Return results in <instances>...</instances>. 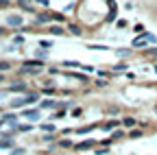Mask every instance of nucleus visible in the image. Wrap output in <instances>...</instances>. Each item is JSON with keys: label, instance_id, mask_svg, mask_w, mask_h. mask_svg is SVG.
<instances>
[{"label": "nucleus", "instance_id": "1", "mask_svg": "<svg viewBox=\"0 0 157 155\" xmlns=\"http://www.w3.org/2000/svg\"><path fill=\"white\" fill-rule=\"evenodd\" d=\"M153 40H155V37L151 33H144V35H140V37H135V40H133V46H144L146 42H153Z\"/></svg>", "mask_w": 157, "mask_h": 155}, {"label": "nucleus", "instance_id": "2", "mask_svg": "<svg viewBox=\"0 0 157 155\" xmlns=\"http://www.w3.org/2000/svg\"><path fill=\"white\" fill-rule=\"evenodd\" d=\"M9 92H26V83H22V81H13V85L9 87Z\"/></svg>", "mask_w": 157, "mask_h": 155}, {"label": "nucleus", "instance_id": "3", "mask_svg": "<svg viewBox=\"0 0 157 155\" xmlns=\"http://www.w3.org/2000/svg\"><path fill=\"white\" fill-rule=\"evenodd\" d=\"M7 22H9L11 26H20V24H22V17H20V15H9Z\"/></svg>", "mask_w": 157, "mask_h": 155}, {"label": "nucleus", "instance_id": "4", "mask_svg": "<svg viewBox=\"0 0 157 155\" xmlns=\"http://www.w3.org/2000/svg\"><path fill=\"white\" fill-rule=\"evenodd\" d=\"M17 5L22 7V9H26V11H33V5H31V0H17Z\"/></svg>", "mask_w": 157, "mask_h": 155}, {"label": "nucleus", "instance_id": "5", "mask_svg": "<svg viewBox=\"0 0 157 155\" xmlns=\"http://www.w3.org/2000/svg\"><path fill=\"white\" fill-rule=\"evenodd\" d=\"M135 122H137V120H135V118H131V116H129V118H124V120H122V125H124L127 129H133V127H135Z\"/></svg>", "mask_w": 157, "mask_h": 155}, {"label": "nucleus", "instance_id": "6", "mask_svg": "<svg viewBox=\"0 0 157 155\" xmlns=\"http://www.w3.org/2000/svg\"><path fill=\"white\" fill-rule=\"evenodd\" d=\"M24 116H26V118L37 120V118H39V111H35V109H26V111H24Z\"/></svg>", "mask_w": 157, "mask_h": 155}, {"label": "nucleus", "instance_id": "7", "mask_svg": "<svg viewBox=\"0 0 157 155\" xmlns=\"http://www.w3.org/2000/svg\"><path fill=\"white\" fill-rule=\"evenodd\" d=\"M118 125H120V120H109V122H105V125H103V129H105V131H109V129H113V127H118Z\"/></svg>", "mask_w": 157, "mask_h": 155}, {"label": "nucleus", "instance_id": "8", "mask_svg": "<svg viewBox=\"0 0 157 155\" xmlns=\"http://www.w3.org/2000/svg\"><path fill=\"white\" fill-rule=\"evenodd\" d=\"M92 146H94V142H92V140H87V142H81V144H76V149H78V151H83V149H92Z\"/></svg>", "mask_w": 157, "mask_h": 155}, {"label": "nucleus", "instance_id": "9", "mask_svg": "<svg viewBox=\"0 0 157 155\" xmlns=\"http://www.w3.org/2000/svg\"><path fill=\"white\" fill-rule=\"evenodd\" d=\"M11 144H13V142H11L9 138H5V140H0V149H9Z\"/></svg>", "mask_w": 157, "mask_h": 155}, {"label": "nucleus", "instance_id": "10", "mask_svg": "<svg viewBox=\"0 0 157 155\" xmlns=\"http://www.w3.org/2000/svg\"><path fill=\"white\" fill-rule=\"evenodd\" d=\"M50 17H52L55 22H63V20H66V17H63L61 13H50Z\"/></svg>", "mask_w": 157, "mask_h": 155}, {"label": "nucleus", "instance_id": "11", "mask_svg": "<svg viewBox=\"0 0 157 155\" xmlns=\"http://www.w3.org/2000/svg\"><path fill=\"white\" fill-rule=\"evenodd\" d=\"M39 66H42L39 61H26V64H24V68H33V70H35V68H39Z\"/></svg>", "mask_w": 157, "mask_h": 155}, {"label": "nucleus", "instance_id": "12", "mask_svg": "<svg viewBox=\"0 0 157 155\" xmlns=\"http://www.w3.org/2000/svg\"><path fill=\"white\" fill-rule=\"evenodd\" d=\"M42 107H44V109H48V107H57V103H55V101H44Z\"/></svg>", "mask_w": 157, "mask_h": 155}, {"label": "nucleus", "instance_id": "13", "mask_svg": "<svg viewBox=\"0 0 157 155\" xmlns=\"http://www.w3.org/2000/svg\"><path fill=\"white\" fill-rule=\"evenodd\" d=\"M50 33H55V35H63L61 26H50Z\"/></svg>", "mask_w": 157, "mask_h": 155}, {"label": "nucleus", "instance_id": "14", "mask_svg": "<svg viewBox=\"0 0 157 155\" xmlns=\"http://www.w3.org/2000/svg\"><path fill=\"white\" fill-rule=\"evenodd\" d=\"M11 66H9V61H0V72H5V70H9Z\"/></svg>", "mask_w": 157, "mask_h": 155}, {"label": "nucleus", "instance_id": "15", "mask_svg": "<svg viewBox=\"0 0 157 155\" xmlns=\"http://www.w3.org/2000/svg\"><path fill=\"white\" fill-rule=\"evenodd\" d=\"M68 29H70V31H72V33H74V35H78V33H81V31H78V26H74V24H70V26H68Z\"/></svg>", "mask_w": 157, "mask_h": 155}, {"label": "nucleus", "instance_id": "16", "mask_svg": "<svg viewBox=\"0 0 157 155\" xmlns=\"http://www.w3.org/2000/svg\"><path fill=\"white\" fill-rule=\"evenodd\" d=\"M0 7H2V9H5V7H9V0H0Z\"/></svg>", "mask_w": 157, "mask_h": 155}, {"label": "nucleus", "instance_id": "17", "mask_svg": "<svg viewBox=\"0 0 157 155\" xmlns=\"http://www.w3.org/2000/svg\"><path fill=\"white\" fill-rule=\"evenodd\" d=\"M2 33H5V29H2V26H0V35H2Z\"/></svg>", "mask_w": 157, "mask_h": 155}, {"label": "nucleus", "instance_id": "18", "mask_svg": "<svg viewBox=\"0 0 157 155\" xmlns=\"http://www.w3.org/2000/svg\"><path fill=\"white\" fill-rule=\"evenodd\" d=\"M0 81H2V74H0Z\"/></svg>", "mask_w": 157, "mask_h": 155}]
</instances>
